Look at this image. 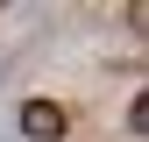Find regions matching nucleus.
I'll return each instance as SVG.
<instances>
[{
	"mask_svg": "<svg viewBox=\"0 0 149 142\" xmlns=\"http://www.w3.org/2000/svg\"><path fill=\"white\" fill-rule=\"evenodd\" d=\"M64 128H71V121H64L57 100H29V106H22V135H29V142H64Z\"/></svg>",
	"mask_w": 149,
	"mask_h": 142,
	"instance_id": "obj_1",
	"label": "nucleus"
}]
</instances>
